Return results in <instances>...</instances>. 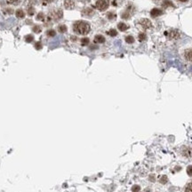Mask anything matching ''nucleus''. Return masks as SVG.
Instances as JSON below:
<instances>
[{
    "label": "nucleus",
    "instance_id": "nucleus-18",
    "mask_svg": "<svg viewBox=\"0 0 192 192\" xmlns=\"http://www.w3.org/2000/svg\"><path fill=\"white\" fill-rule=\"evenodd\" d=\"M81 44L82 45H86L89 44V39L87 38V37H85V38H82L81 39Z\"/></svg>",
    "mask_w": 192,
    "mask_h": 192
},
{
    "label": "nucleus",
    "instance_id": "nucleus-20",
    "mask_svg": "<svg viewBox=\"0 0 192 192\" xmlns=\"http://www.w3.org/2000/svg\"><path fill=\"white\" fill-rule=\"evenodd\" d=\"M145 39H146V35H145L144 33H140V34H139V40L141 42Z\"/></svg>",
    "mask_w": 192,
    "mask_h": 192
},
{
    "label": "nucleus",
    "instance_id": "nucleus-30",
    "mask_svg": "<svg viewBox=\"0 0 192 192\" xmlns=\"http://www.w3.org/2000/svg\"><path fill=\"white\" fill-rule=\"evenodd\" d=\"M28 12H29V15H32V14H34V9H33V8H29Z\"/></svg>",
    "mask_w": 192,
    "mask_h": 192
},
{
    "label": "nucleus",
    "instance_id": "nucleus-1",
    "mask_svg": "<svg viewBox=\"0 0 192 192\" xmlns=\"http://www.w3.org/2000/svg\"><path fill=\"white\" fill-rule=\"evenodd\" d=\"M74 31L79 35H86L90 31V25L85 22H77L74 24Z\"/></svg>",
    "mask_w": 192,
    "mask_h": 192
},
{
    "label": "nucleus",
    "instance_id": "nucleus-9",
    "mask_svg": "<svg viewBox=\"0 0 192 192\" xmlns=\"http://www.w3.org/2000/svg\"><path fill=\"white\" fill-rule=\"evenodd\" d=\"M83 14L84 15H86V16H91V15H92V14H94V10L92 9V8H85V9H84L83 10Z\"/></svg>",
    "mask_w": 192,
    "mask_h": 192
},
{
    "label": "nucleus",
    "instance_id": "nucleus-10",
    "mask_svg": "<svg viewBox=\"0 0 192 192\" xmlns=\"http://www.w3.org/2000/svg\"><path fill=\"white\" fill-rule=\"evenodd\" d=\"M185 58L189 62H192V49H189L185 52Z\"/></svg>",
    "mask_w": 192,
    "mask_h": 192
},
{
    "label": "nucleus",
    "instance_id": "nucleus-28",
    "mask_svg": "<svg viewBox=\"0 0 192 192\" xmlns=\"http://www.w3.org/2000/svg\"><path fill=\"white\" fill-rule=\"evenodd\" d=\"M44 18H45V16H44V14H42V12H40V14L37 15V20L39 21H44Z\"/></svg>",
    "mask_w": 192,
    "mask_h": 192
},
{
    "label": "nucleus",
    "instance_id": "nucleus-32",
    "mask_svg": "<svg viewBox=\"0 0 192 192\" xmlns=\"http://www.w3.org/2000/svg\"><path fill=\"white\" fill-rule=\"evenodd\" d=\"M81 1H83V2H88V1H90V0H81Z\"/></svg>",
    "mask_w": 192,
    "mask_h": 192
},
{
    "label": "nucleus",
    "instance_id": "nucleus-19",
    "mask_svg": "<svg viewBox=\"0 0 192 192\" xmlns=\"http://www.w3.org/2000/svg\"><path fill=\"white\" fill-rule=\"evenodd\" d=\"M46 34H47L48 37H54V36H55V31L54 29H50L46 32Z\"/></svg>",
    "mask_w": 192,
    "mask_h": 192
},
{
    "label": "nucleus",
    "instance_id": "nucleus-5",
    "mask_svg": "<svg viewBox=\"0 0 192 192\" xmlns=\"http://www.w3.org/2000/svg\"><path fill=\"white\" fill-rule=\"evenodd\" d=\"M64 6L66 9L71 10L75 7V2H74V0H65Z\"/></svg>",
    "mask_w": 192,
    "mask_h": 192
},
{
    "label": "nucleus",
    "instance_id": "nucleus-8",
    "mask_svg": "<svg viewBox=\"0 0 192 192\" xmlns=\"http://www.w3.org/2000/svg\"><path fill=\"white\" fill-rule=\"evenodd\" d=\"M94 42L98 44H102L105 42V37L102 35H97L95 36V37H94Z\"/></svg>",
    "mask_w": 192,
    "mask_h": 192
},
{
    "label": "nucleus",
    "instance_id": "nucleus-13",
    "mask_svg": "<svg viewBox=\"0 0 192 192\" xmlns=\"http://www.w3.org/2000/svg\"><path fill=\"white\" fill-rule=\"evenodd\" d=\"M125 41H126V43H128V44H133L134 42V38L132 36H127V37H125Z\"/></svg>",
    "mask_w": 192,
    "mask_h": 192
},
{
    "label": "nucleus",
    "instance_id": "nucleus-21",
    "mask_svg": "<svg viewBox=\"0 0 192 192\" xmlns=\"http://www.w3.org/2000/svg\"><path fill=\"white\" fill-rule=\"evenodd\" d=\"M185 192H192V182L188 184V186L186 187V189H185Z\"/></svg>",
    "mask_w": 192,
    "mask_h": 192
},
{
    "label": "nucleus",
    "instance_id": "nucleus-31",
    "mask_svg": "<svg viewBox=\"0 0 192 192\" xmlns=\"http://www.w3.org/2000/svg\"><path fill=\"white\" fill-rule=\"evenodd\" d=\"M44 2H45V3H50V2H52V0H43Z\"/></svg>",
    "mask_w": 192,
    "mask_h": 192
},
{
    "label": "nucleus",
    "instance_id": "nucleus-23",
    "mask_svg": "<svg viewBox=\"0 0 192 192\" xmlns=\"http://www.w3.org/2000/svg\"><path fill=\"white\" fill-rule=\"evenodd\" d=\"M108 18L109 19V20H112V19H115L116 18V14H113V12H109L108 14Z\"/></svg>",
    "mask_w": 192,
    "mask_h": 192
},
{
    "label": "nucleus",
    "instance_id": "nucleus-11",
    "mask_svg": "<svg viewBox=\"0 0 192 192\" xmlns=\"http://www.w3.org/2000/svg\"><path fill=\"white\" fill-rule=\"evenodd\" d=\"M117 27H118V29H119V30H121V31H124V30H126V29H128V26H127V25L124 24V23H123V22L118 23Z\"/></svg>",
    "mask_w": 192,
    "mask_h": 192
},
{
    "label": "nucleus",
    "instance_id": "nucleus-26",
    "mask_svg": "<svg viewBox=\"0 0 192 192\" xmlns=\"http://www.w3.org/2000/svg\"><path fill=\"white\" fill-rule=\"evenodd\" d=\"M26 41L28 42V43H30L31 41H33V37L31 35H29L26 37Z\"/></svg>",
    "mask_w": 192,
    "mask_h": 192
},
{
    "label": "nucleus",
    "instance_id": "nucleus-24",
    "mask_svg": "<svg viewBox=\"0 0 192 192\" xmlns=\"http://www.w3.org/2000/svg\"><path fill=\"white\" fill-rule=\"evenodd\" d=\"M160 182L163 183V184L166 183V182H167V177H166V176H162L161 179H160Z\"/></svg>",
    "mask_w": 192,
    "mask_h": 192
},
{
    "label": "nucleus",
    "instance_id": "nucleus-22",
    "mask_svg": "<svg viewBox=\"0 0 192 192\" xmlns=\"http://www.w3.org/2000/svg\"><path fill=\"white\" fill-rule=\"evenodd\" d=\"M140 189H141V188H140V186H138V185H134V186L132 188L133 192H139L140 191Z\"/></svg>",
    "mask_w": 192,
    "mask_h": 192
},
{
    "label": "nucleus",
    "instance_id": "nucleus-12",
    "mask_svg": "<svg viewBox=\"0 0 192 192\" xmlns=\"http://www.w3.org/2000/svg\"><path fill=\"white\" fill-rule=\"evenodd\" d=\"M24 16H25V12L22 11V10H21V9H19V10H17V11H16V17L17 18H24Z\"/></svg>",
    "mask_w": 192,
    "mask_h": 192
},
{
    "label": "nucleus",
    "instance_id": "nucleus-15",
    "mask_svg": "<svg viewBox=\"0 0 192 192\" xmlns=\"http://www.w3.org/2000/svg\"><path fill=\"white\" fill-rule=\"evenodd\" d=\"M6 2L10 5H18L21 2V0H6Z\"/></svg>",
    "mask_w": 192,
    "mask_h": 192
},
{
    "label": "nucleus",
    "instance_id": "nucleus-27",
    "mask_svg": "<svg viewBox=\"0 0 192 192\" xmlns=\"http://www.w3.org/2000/svg\"><path fill=\"white\" fill-rule=\"evenodd\" d=\"M33 30H34V32L36 33H39L40 31H41V29H40L39 26H35L34 28H33Z\"/></svg>",
    "mask_w": 192,
    "mask_h": 192
},
{
    "label": "nucleus",
    "instance_id": "nucleus-14",
    "mask_svg": "<svg viewBox=\"0 0 192 192\" xmlns=\"http://www.w3.org/2000/svg\"><path fill=\"white\" fill-rule=\"evenodd\" d=\"M108 34H109V36H111V37H116V36L117 35V30H115V29H110V30L108 31Z\"/></svg>",
    "mask_w": 192,
    "mask_h": 192
},
{
    "label": "nucleus",
    "instance_id": "nucleus-25",
    "mask_svg": "<svg viewBox=\"0 0 192 192\" xmlns=\"http://www.w3.org/2000/svg\"><path fill=\"white\" fill-rule=\"evenodd\" d=\"M187 174L189 175V176H192V165H189V167L187 168Z\"/></svg>",
    "mask_w": 192,
    "mask_h": 192
},
{
    "label": "nucleus",
    "instance_id": "nucleus-2",
    "mask_svg": "<svg viewBox=\"0 0 192 192\" xmlns=\"http://www.w3.org/2000/svg\"><path fill=\"white\" fill-rule=\"evenodd\" d=\"M109 0H98L96 2V8L100 11H104L109 7Z\"/></svg>",
    "mask_w": 192,
    "mask_h": 192
},
{
    "label": "nucleus",
    "instance_id": "nucleus-17",
    "mask_svg": "<svg viewBox=\"0 0 192 192\" xmlns=\"http://www.w3.org/2000/svg\"><path fill=\"white\" fill-rule=\"evenodd\" d=\"M59 31H60L61 33H64L67 31V27L65 26V25H61L60 27H59Z\"/></svg>",
    "mask_w": 192,
    "mask_h": 192
},
{
    "label": "nucleus",
    "instance_id": "nucleus-29",
    "mask_svg": "<svg viewBox=\"0 0 192 192\" xmlns=\"http://www.w3.org/2000/svg\"><path fill=\"white\" fill-rule=\"evenodd\" d=\"M35 46H36V48H37V50L41 49V48H42L41 42H37V43H36V45H35Z\"/></svg>",
    "mask_w": 192,
    "mask_h": 192
},
{
    "label": "nucleus",
    "instance_id": "nucleus-16",
    "mask_svg": "<svg viewBox=\"0 0 192 192\" xmlns=\"http://www.w3.org/2000/svg\"><path fill=\"white\" fill-rule=\"evenodd\" d=\"M174 5H173V3L171 1H169V0H165V1H164L163 3V6L164 7H168V6H173Z\"/></svg>",
    "mask_w": 192,
    "mask_h": 192
},
{
    "label": "nucleus",
    "instance_id": "nucleus-7",
    "mask_svg": "<svg viewBox=\"0 0 192 192\" xmlns=\"http://www.w3.org/2000/svg\"><path fill=\"white\" fill-rule=\"evenodd\" d=\"M62 15H63V14L61 10H55V11H54L52 12V16L54 17V19H55V20L61 19L62 17Z\"/></svg>",
    "mask_w": 192,
    "mask_h": 192
},
{
    "label": "nucleus",
    "instance_id": "nucleus-3",
    "mask_svg": "<svg viewBox=\"0 0 192 192\" xmlns=\"http://www.w3.org/2000/svg\"><path fill=\"white\" fill-rule=\"evenodd\" d=\"M164 34H165V36H167V37L171 39H177V38H179V37H180V32H179L177 29H172V30L165 32Z\"/></svg>",
    "mask_w": 192,
    "mask_h": 192
},
{
    "label": "nucleus",
    "instance_id": "nucleus-4",
    "mask_svg": "<svg viewBox=\"0 0 192 192\" xmlns=\"http://www.w3.org/2000/svg\"><path fill=\"white\" fill-rule=\"evenodd\" d=\"M139 23H140L141 26L145 29H149L152 27V24H151L150 21L148 20V19H142V20H141L140 22H139Z\"/></svg>",
    "mask_w": 192,
    "mask_h": 192
},
{
    "label": "nucleus",
    "instance_id": "nucleus-6",
    "mask_svg": "<svg viewBox=\"0 0 192 192\" xmlns=\"http://www.w3.org/2000/svg\"><path fill=\"white\" fill-rule=\"evenodd\" d=\"M162 14H163V11L160 9H157V8H154L150 12V15L152 17H157V16L162 15Z\"/></svg>",
    "mask_w": 192,
    "mask_h": 192
}]
</instances>
